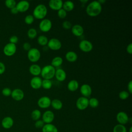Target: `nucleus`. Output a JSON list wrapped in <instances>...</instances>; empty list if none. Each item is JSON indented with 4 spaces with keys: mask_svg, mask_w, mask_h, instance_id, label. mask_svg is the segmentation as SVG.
<instances>
[{
    "mask_svg": "<svg viewBox=\"0 0 132 132\" xmlns=\"http://www.w3.org/2000/svg\"><path fill=\"white\" fill-rule=\"evenodd\" d=\"M102 10V5L97 1H94L90 3L86 9V13L91 17L97 16L101 13Z\"/></svg>",
    "mask_w": 132,
    "mask_h": 132,
    "instance_id": "nucleus-1",
    "label": "nucleus"
},
{
    "mask_svg": "<svg viewBox=\"0 0 132 132\" xmlns=\"http://www.w3.org/2000/svg\"><path fill=\"white\" fill-rule=\"evenodd\" d=\"M47 13V9L44 4H39L35 7L32 12V15L34 18L38 20L45 19Z\"/></svg>",
    "mask_w": 132,
    "mask_h": 132,
    "instance_id": "nucleus-2",
    "label": "nucleus"
},
{
    "mask_svg": "<svg viewBox=\"0 0 132 132\" xmlns=\"http://www.w3.org/2000/svg\"><path fill=\"white\" fill-rule=\"evenodd\" d=\"M55 71L56 69L52 65H46L41 69L40 75L43 79L51 80L55 76Z\"/></svg>",
    "mask_w": 132,
    "mask_h": 132,
    "instance_id": "nucleus-3",
    "label": "nucleus"
},
{
    "mask_svg": "<svg viewBox=\"0 0 132 132\" xmlns=\"http://www.w3.org/2000/svg\"><path fill=\"white\" fill-rule=\"evenodd\" d=\"M41 57V53L40 51L36 48H31L27 53V58L28 60L33 63H35L39 61Z\"/></svg>",
    "mask_w": 132,
    "mask_h": 132,
    "instance_id": "nucleus-4",
    "label": "nucleus"
},
{
    "mask_svg": "<svg viewBox=\"0 0 132 132\" xmlns=\"http://www.w3.org/2000/svg\"><path fill=\"white\" fill-rule=\"evenodd\" d=\"M52 23L48 19H44L42 20L39 25L40 30L43 32H48L52 28Z\"/></svg>",
    "mask_w": 132,
    "mask_h": 132,
    "instance_id": "nucleus-5",
    "label": "nucleus"
},
{
    "mask_svg": "<svg viewBox=\"0 0 132 132\" xmlns=\"http://www.w3.org/2000/svg\"><path fill=\"white\" fill-rule=\"evenodd\" d=\"M47 45L52 51L59 50L62 47L61 41L57 38H52L48 41Z\"/></svg>",
    "mask_w": 132,
    "mask_h": 132,
    "instance_id": "nucleus-6",
    "label": "nucleus"
},
{
    "mask_svg": "<svg viewBox=\"0 0 132 132\" xmlns=\"http://www.w3.org/2000/svg\"><path fill=\"white\" fill-rule=\"evenodd\" d=\"M79 48L83 52L88 53L93 49L92 43L87 40H82L79 43Z\"/></svg>",
    "mask_w": 132,
    "mask_h": 132,
    "instance_id": "nucleus-7",
    "label": "nucleus"
},
{
    "mask_svg": "<svg viewBox=\"0 0 132 132\" xmlns=\"http://www.w3.org/2000/svg\"><path fill=\"white\" fill-rule=\"evenodd\" d=\"M89 106V99L84 96L79 97L76 102V106L80 110L86 109Z\"/></svg>",
    "mask_w": 132,
    "mask_h": 132,
    "instance_id": "nucleus-8",
    "label": "nucleus"
},
{
    "mask_svg": "<svg viewBox=\"0 0 132 132\" xmlns=\"http://www.w3.org/2000/svg\"><path fill=\"white\" fill-rule=\"evenodd\" d=\"M16 46L15 44L8 43L5 45L3 48V52L7 56H12L16 53Z\"/></svg>",
    "mask_w": 132,
    "mask_h": 132,
    "instance_id": "nucleus-9",
    "label": "nucleus"
},
{
    "mask_svg": "<svg viewBox=\"0 0 132 132\" xmlns=\"http://www.w3.org/2000/svg\"><path fill=\"white\" fill-rule=\"evenodd\" d=\"M51 98L47 96H43L40 97L38 101L37 104L38 106L42 109H46L48 108L51 104Z\"/></svg>",
    "mask_w": 132,
    "mask_h": 132,
    "instance_id": "nucleus-10",
    "label": "nucleus"
},
{
    "mask_svg": "<svg viewBox=\"0 0 132 132\" xmlns=\"http://www.w3.org/2000/svg\"><path fill=\"white\" fill-rule=\"evenodd\" d=\"M11 96L14 100L20 101L23 99L24 97V93L22 89L16 88L12 91Z\"/></svg>",
    "mask_w": 132,
    "mask_h": 132,
    "instance_id": "nucleus-11",
    "label": "nucleus"
},
{
    "mask_svg": "<svg viewBox=\"0 0 132 132\" xmlns=\"http://www.w3.org/2000/svg\"><path fill=\"white\" fill-rule=\"evenodd\" d=\"M42 121L45 124L51 123L55 118L54 113L51 110L45 111L42 114Z\"/></svg>",
    "mask_w": 132,
    "mask_h": 132,
    "instance_id": "nucleus-12",
    "label": "nucleus"
},
{
    "mask_svg": "<svg viewBox=\"0 0 132 132\" xmlns=\"http://www.w3.org/2000/svg\"><path fill=\"white\" fill-rule=\"evenodd\" d=\"M15 7L19 12H24L28 10L30 7V4L27 1H21L16 3Z\"/></svg>",
    "mask_w": 132,
    "mask_h": 132,
    "instance_id": "nucleus-13",
    "label": "nucleus"
},
{
    "mask_svg": "<svg viewBox=\"0 0 132 132\" xmlns=\"http://www.w3.org/2000/svg\"><path fill=\"white\" fill-rule=\"evenodd\" d=\"M117 121L120 124L124 125L126 124L129 121V118L126 113L124 111H120L118 112L116 116Z\"/></svg>",
    "mask_w": 132,
    "mask_h": 132,
    "instance_id": "nucleus-14",
    "label": "nucleus"
},
{
    "mask_svg": "<svg viewBox=\"0 0 132 132\" xmlns=\"http://www.w3.org/2000/svg\"><path fill=\"white\" fill-rule=\"evenodd\" d=\"M63 2L61 0H51L48 2L49 7L53 10L58 11L62 8Z\"/></svg>",
    "mask_w": 132,
    "mask_h": 132,
    "instance_id": "nucleus-15",
    "label": "nucleus"
},
{
    "mask_svg": "<svg viewBox=\"0 0 132 132\" xmlns=\"http://www.w3.org/2000/svg\"><path fill=\"white\" fill-rule=\"evenodd\" d=\"M42 79L39 76L33 77L30 81V85L34 89H39L41 88Z\"/></svg>",
    "mask_w": 132,
    "mask_h": 132,
    "instance_id": "nucleus-16",
    "label": "nucleus"
},
{
    "mask_svg": "<svg viewBox=\"0 0 132 132\" xmlns=\"http://www.w3.org/2000/svg\"><path fill=\"white\" fill-rule=\"evenodd\" d=\"M80 92L82 96L89 97L92 93V88L88 84H83L80 87Z\"/></svg>",
    "mask_w": 132,
    "mask_h": 132,
    "instance_id": "nucleus-17",
    "label": "nucleus"
},
{
    "mask_svg": "<svg viewBox=\"0 0 132 132\" xmlns=\"http://www.w3.org/2000/svg\"><path fill=\"white\" fill-rule=\"evenodd\" d=\"M14 124L13 119L10 117H4L2 120L1 124L2 127L5 129H9L11 128Z\"/></svg>",
    "mask_w": 132,
    "mask_h": 132,
    "instance_id": "nucleus-18",
    "label": "nucleus"
},
{
    "mask_svg": "<svg viewBox=\"0 0 132 132\" xmlns=\"http://www.w3.org/2000/svg\"><path fill=\"white\" fill-rule=\"evenodd\" d=\"M71 31L73 35L76 37H80L84 34V30L82 26L79 24H75L71 28Z\"/></svg>",
    "mask_w": 132,
    "mask_h": 132,
    "instance_id": "nucleus-19",
    "label": "nucleus"
},
{
    "mask_svg": "<svg viewBox=\"0 0 132 132\" xmlns=\"http://www.w3.org/2000/svg\"><path fill=\"white\" fill-rule=\"evenodd\" d=\"M56 79L59 81H63L67 77V74L65 71L62 69H57L56 70L55 76Z\"/></svg>",
    "mask_w": 132,
    "mask_h": 132,
    "instance_id": "nucleus-20",
    "label": "nucleus"
},
{
    "mask_svg": "<svg viewBox=\"0 0 132 132\" xmlns=\"http://www.w3.org/2000/svg\"><path fill=\"white\" fill-rule=\"evenodd\" d=\"M41 68L37 64H32L29 68V73L34 76H38L41 74Z\"/></svg>",
    "mask_w": 132,
    "mask_h": 132,
    "instance_id": "nucleus-21",
    "label": "nucleus"
},
{
    "mask_svg": "<svg viewBox=\"0 0 132 132\" xmlns=\"http://www.w3.org/2000/svg\"><path fill=\"white\" fill-rule=\"evenodd\" d=\"M79 87L78 82L76 80L72 79L69 81L67 85L68 89L71 92L76 91Z\"/></svg>",
    "mask_w": 132,
    "mask_h": 132,
    "instance_id": "nucleus-22",
    "label": "nucleus"
},
{
    "mask_svg": "<svg viewBox=\"0 0 132 132\" xmlns=\"http://www.w3.org/2000/svg\"><path fill=\"white\" fill-rule=\"evenodd\" d=\"M65 58L68 61L74 62L77 60L78 56L75 52L73 51H69L65 54Z\"/></svg>",
    "mask_w": 132,
    "mask_h": 132,
    "instance_id": "nucleus-23",
    "label": "nucleus"
},
{
    "mask_svg": "<svg viewBox=\"0 0 132 132\" xmlns=\"http://www.w3.org/2000/svg\"><path fill=\"white\" fill-rule=\"evenodd\" d=\"M42 132H58L57 127L53 124H45L42 128Z\"/></svg>",
    "mask_w": 132,
    "mask_h": 132,
    "instance_id": "nucleus-24",
    "label": "nucleus"
},
{
    "mask_svg": "<svg viewBox=\"0 0 132 132\" xmlns=\"http://www.w3.org/2000/svg\"><path fill=\"white\" fill-rule=\"evenodd\" d=\"M62 9H63L67 12L71 11L74 8V4L72 1H67L63 3Z\"/></svg>",
    "mask_w": 132,
    "mask_h": 132,
    "instance_id": "nucleus-25",
    "label": "nucleus"
},
{
    "mask_svg": "<svg viewBox=\"0 0 132 132\" xmlns=\"http://www.w3.org/2000/svg\"><path fill=\"white\" fill-rule=\"evenodd\" d=\"M51 106L55 110H60L62 108V102L59 99L55 98L51 101Z\"/></svg>",
    "mask_w": 132,
    "mask_h": 132,
    "instance_id": "nucleus-26",
    "label": "nucleus"
},
{
    "mask_svg": "<svg viewBox=\"0 0 132 132\" xmlns=\"http://www.w3.org/2000/svg\"><path fill=\"white\" fill-rule=\"evenodd\" d=\"M62 63L63 59L60 56H56L52 59L51 65H52L55 68L61 66Z\"/></svg>",
    "mask_w": 132,
    "mask_h": 132,
    "instance_id": "nucleus-27",
    "label": "nucleus"
},
{
    "mask_svg": "<svg viewBox=\"0 0 132 132\" xmlns=\"http://www.w3.org/2000/svg\"><path fill=\"white\" fill-rule=\"evenodd\" d=\"M48 41V40L47 37L44 35H40L38 37V39H37V42L38 44L42 46H44L47 45Z\"/></svg>",
    "mask_w": 132,
    "mask_h": 132,
    "instance_id": "nucleus-28",
    "label": "nucleus"
},
{
    "mask_svg": "<svg viewBox=\"0 0 132 132\" xmlns=\"http://www.w3.org/2000/svg\"><path fill=\"white\" fill-rule=\"evenodd\" d=\"M53 86L52 82L50 79H43L42 81V86L43 89L45 90L50 89Z\"/></svg>",
    "mask_w": 132,
    "mask_h": 132,
    "instance_id": "nucleus-29",
    "label": "nucleus"
},
{
    "mask_svg": "<svg viewBox=\"0 0 132 132\" xmlns=\"http://www.w3.org/2000/svg\"><path fill=\"white\" fill-rule=\"evenodd\" d=\"M41 116V112L38 109L34 110L31 113V119L34 121H37L40 119Z\"/></svg>",
    "mask_w": 132,
    "mask_h": 132,
    "instance_id": "nucleus-30",
    "label": "nucleus"
},
{
    "mask_svg": "<svg viewBox=\"0 0 132 132\" xmlns=\"http://www.w3.org/2000/svg\"><path fill=\"white\" fill-rule=\"evenodd\" d=\"M27 36L31 39H35L37 36V31L34 28H31L27 31Z\"/></svg>",
    "mask_w": 132,
    "mask_h": 132,
    "instance_id": "nucleus-31",
    "label": "nucleus"
},
{
    "mask_svg": "<svg viewBox=\"0 0 132 132\" xmlns=\"http://www.w3.org/2000/svg\"><path fill=\"white\" fill-rule=\"evenodd\" d=\"M99 105L98 100L95 97H91L89 100V106L93 108L98 107Z\"/></svg>",
    "mask_w": 132,
    "mask_h": 132,
    "instance_id": "nucleus-32",
    "label": "nucleus"
},
{
    "mask_svg": "<svg viewBox=\"0 0 132 132\" xmlns=\"http://www.w3.org/2000/svg\"><path fill=\"white\" fill-rule=\"evenodd\" d=\"M113 132H127L126 128L124 125L118 124L114 126Z\"/></svg>",
    "mask_w": 132,
    "mask_h": 132,
    "instance_id": "nucleus-33",
    "label": "nucleus"
},
{
    "mask_svg": "<svg viewBox=\"0 0 132 132\" xmlns=\"http://www.w3.org/2000/svg\"><path fill=\"white\" fill-rule=\"evenodd\" d=\"M129 93L125 90H123L119 93V97L122 100H125L129 96Z\"/></svg>",
    "mask_w": 132,
    "mask_h": 132,
    "instance_id": "nucleus-34",
    "label": "nucleus"
},
{
    "mask_svg": "<svg viewBox=\"0 0 132 132\" xmlns=\"http://www.w3.org/2000/svg\"><path fill=\"white\" fill-rule=\"evenodd\" d=\"M5 4L7 8L11 9L16 6V3L14 0H6L5 2Z\"/></svg>",
    "mask_w": 132,
    "mask_h": 132,
    "instance_id": "nucleus-35",
    "label": "nucleus"
},
{
    "mask_svg": "<svg viewBox=\"0 0 132 132\" xmlns=\"http://www.w3.org/2000/svg\"><path fill=\"white\" fill-rule=\"evenodd\" d=\"M34 17L31 14L27 15L24 18V22L27 25H30L34 22Z\"/></svg>",
    "mask_w": 132,
    "mask_h": 132,
    "instance_id": "nucleus-36",
    "label": "nucleus"
},
{
    "mask_svg": "<svg viewBox=\"0 0 132 132\" xmlns=\"http://www.w3.org/2000/svg\"><path fill=\"white\" fill-rule=\"evenodd\" d=\"M57 15L58 16L60 19H64L67 15V12L63 9L61 8V9L57 11Z\"/></svg>",
    "mask_w": 132,
    "mask_h": 132,
    "instance_id": "nucleus-37",
    "label": "nucleus"
},
{
    "mask_svg": "<svg viewBox=\"0 0 132 132\" xmlns=\"http://www.w3.org/2000/svg\"><path fill=\"white\" fill-rule=\"evenodd\" d=\"M11 92L12 90L9 88L6 87L2 90V93L5 96H9L11 94Z\"/></svg>",
    "mask_w": 132,
    "mask_h": 132,
    "instance_id": "nucleus-38",
    "label": "nucleus"
},
{
    "mask_svg": "<svg viewBox=\"0 0 132 132\" xmlns=\"http://www.w3.org/2000/svg\"><path fill=\"white\" fill-rule=\"evenodd\" d=\"M62 26L64 29H67V30L71 29L72 27L71 23L69 21H64V22H63L62 24Z\"/></svg>",
    "mask_w": 132,
    "mask_h": 132,
    "instance_id": "nucleus-39",
    "label": "nucleus"
},
{
    "mask_svg": "<svg viewBox=\"0 0 132 132\" xmlns=\"http://www.w3.org/2000/svg\"><path fill=\"white\" fill-rule=\"evenodd\" d=\"M44 125V122L42 121V120H38L36 121L35 126L37 128H41L43 127Z\"/></svg>",
    "mask_w": 132,
    "mask_h": 132,
    "instance_id": "nucleus-40",
    "label": "nucleus"
},
{
    "mask_svg": "<svg viewBox=\"0 0 132 132\" xmlns=\"http://www.w3.org/2000/svg\"><path fill=\"white\" fill-rule=\"evenodd\" d=\"M19 40V39L16 36H12L10 37L9 38V43L15 44L16 43H18Z\"/></svg>",
    "mask_w": 132,
    "mask_h": 132,
    "instance_id": "nucleus-41",
    "label": "nucleus"
},
{
    "mask_svg": "<svg viewBox=\"0 0 132 132\" xmlns=\"http://www.w3.org/2000/svg\"><path fill=\"white\" fill-rule=\"evenodd\" d=\"M23 48L25 51H28L31 48V45L28 42H25L23 44Z\"/></svg>",
    "mask_w": 132,
    "mask_h": 132,
    "instance_id": "nucleus-42",
    "label": "nucleus"
},
{
    "mask_svg": "<svg viewBox=\"0 0 132 132\" xmlns=\"http://www.w3.org/2000/svg\"><path fill=\"white\" fill-rule=\"evenodd\" d=\"M6 70V67L4 63L2 62H0V75L3 74Z\"/></svg>",
    "mask_w": 132,
    "mask_h": 132,
    "instance_id": "nucleus-43",
    "label": "nucleus"
},
{
    "mask_svg": "<svg viewBox=\"0 0 132 132\" xmlns=\"http://www.w3.org/2000/svg\"><path fill=\"white\" fill-rule=\"evenodd\" d=\"M126 50L127 53H128L129 54L131 55L132 54V43H131L128 44V45L126 47Z\"/></svg>",
    "mask_w": 132,
    "mask_h": 132,
    "instance_id": "nucleus-44",
    "label": "nucleus"
},
{
    "mask_svg": "<svg viewBox=\"0 0 132 132\" xmlns=\"http://www.w3.org/2000/svg\"><path fill=\"white\" fill-rule=\"evenodd\" d=\"M127 89L128 92L129 94L132 93V80H130L127 84Z\"/></svg>",
    "mask_w": 132,
    "mask_h": 132,
    "instance_id": "nucleus-45",
    "label": "nucleus"
},
{
    "mask_svg": "<svg viewBox=\"0 0 132 132\" xmlns=\"http://www.w3.org/2000/svg\"><path fill=\"white\" fill-rule=\"evenodd\" d=\"M10 11H11V13H12V14H17V13L19 12V11H18V9H16V7L11 8V9H10Z\"/></svg>",
    "mask_w": 132,
    "mask_h": 132,
    "instance_id": "nucleus-46",
    "label": "nucleus"
},
{
    "mask_svg": "<svg viewBox=\"0 0 132 132\" xmlns=\"http://www.w3.org/2000/svg\"><path fill=\"white\" fill-rule=\"evenodd\" d=\"M80 2L82 3H87L88 2V1H86H86H80Z\"/></svg>",
    "mask_w": 132,
    "mask_h": 132,
    "instance_id": "nucleus-47",
    "label": "nucleus"
},
{
    "mask_svg": "<svg viewBox=\"0 0 132 132\" xmlns=\"http://www.w3.org/2000/svg\"><path fill=\"white\" fill-rule=\"evenodd\" d=\"M131 130H132V127H130L129 129V132H131Z\"/></svg>",
    "mask_w": 132,
    "mask_h": 132,
    "instance_id": "nucleus-48",
    "label": "nucleus"
}]
</instances>
